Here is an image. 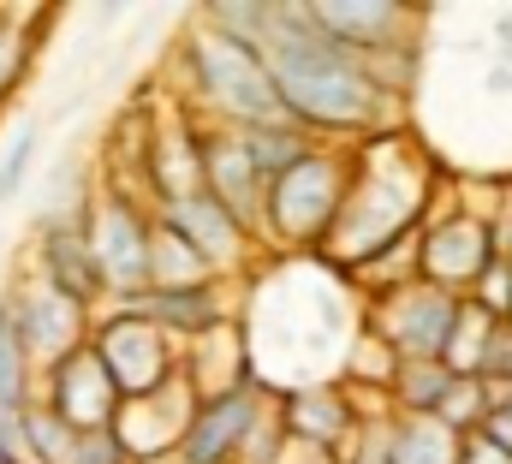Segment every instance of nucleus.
<instances>
[{
  "mask_svg": "<svg viewBox=\"0 0 512 464\" xmlns=\"http://www.w3.org/2000/svg\"><path fill=\"white\" fill-rule=\"evenodd\" d=\"M435 203V161L393 125L346 143V203L322 238V262L346 280L393 238L417 232Z\"/></svg>",
  "mask_w": 512,
  "mask_h": 464,
  "instance_id": "nucleus-2",
  "label": "nucleus"
},
{
  "mask_svg": "<svg viewBox=\"0 0 512 464\" xmlns=\"http://www.w3.org/2000/svg\"><path fill=\"white\" fill-rule=\"evenodd\" d=\"M459 464H512V453H501V447H489L477 429L471 435H459Z\"/></svg>",
  "mask_w": 512,
  "mask_h": 464,
  "instance_id": "nucleus-29",
  "label": "nucleus"
},
{
  "mask_svg": "<svg viewBox=\"0 0 512 464\" xmlns=\"http://www.w3.org/2000/svg\"><path fill=\"white\" fill-rule=\"evenodd\" d=\"M179 72H185V90L197 108H209V125H227V131H251L268 125L280 114V96L268 84V66H262V48H245L233 36H215L209 24H191L185 48H179ZM191 108V114H197Z\"/></svg>",
  "mask_w": 512,
  "mask_h": 464,
  "instance_id": "nucleus-3",
  "label": "nucleus"
},
{
  "mask_svg": "<svg viewBox=\"0 0 512 464\" xmlns=\"http://www.w3.org/2000/svg\"><path fill=\"white\" fill-rule=\"evenodd\" d=\"M72 464H131V459L114 441V429H96V435H72Z\"/></svg>",
  "mask_w": 512,
  "mask_h": 464,
  "instance_id": "nucleus-27",
  "label": "nucleus"
},
{
  "mask_svg": "<svg viewBox=\"0 0 512 464\" xmlns=\"http://www.w3.org/2000/svg\"><path fill=\"white\" fill-rule=\"evenodd\" d=\"M191 411H197L191 387L173 381V387H161V393H149V399H120V411H114L108 429H114V441L126 447V459L143 464V459H161V453L179 447Z\"/></svg>",
  "mask_w": 512,
  "mask_h": 464,
  "instance_id": "nucleus-13",
  "label": "nucleus"
},
{
  "mask_svg": "<svg viewBox=\"0 0 512 464\" xmlns=\"http://www.w3.org/2000/svg\"><path fill=\"white\" fill-rule=\"evenodd\" d=\"M495 256H501V232H495V215H483V209L453 203L447 215L417 227V280L441 286L453 298H465Z\"/></svg>",
  "mask_w": 512,
  "mask_h": 464,
  "instance_id": "nucleus-9",
  "label": "nucleus"
},
{
  "mask_svg": "<svg viewBox=\"0 0 512 464\" xmlns=\"http://www.w3.org/2000/svg\"><path fill=\"white\" fill-rule=\"evenodd\" d=\"M36 405H48L72 435H96V429L114 423L120 393H114L108 369L96 363V351H90V340H84L78 351H66V357H54V363L42 369V393H36Z\"/></svg>",
  "mask_w": 512,
  "mask_h": 464,
  "instance_id": "nucleus-11",
  "label": "nucleus"
},
{
  "mask_svg": "<svg viewBox=\"0 0 512 464\" xmlns=\"http://www.w3.org/2000/svg\"><path fill=\"white\" fill-rule=\"evenodd\" d=\"M387 464H459V435L435 417H387Z\"/></svg>",
  "mask_w": 512,
  "mask_h": 464,
  "instance_id": "nucleus-17",
  "label": "nucleus"
},
{
  "mask_svg": "<svg viewBox=\"0 0 512 464\" xmlns=\"http://www.w3.org/2000/svg\"><path fill=\"white\" fill-rule=\"evenodd\" d=\"M507 328H512V310H507Z\"/></svg>",
  "mask_w": 512,
  "mask_h": 464,
  "instance_id": "nucleus-32",
  "label": "nucleus"
},
{
  "mask_svg": "<svg viewBox=\"0 0 512 464\" xmlns=\"http://www.w3.org/2000/svg\"><path fill=\"white\" fill-rule=\"evenodd\" d=\"M90 351L108 369V381H114L120 399H149V393H161V387L179 381V346L149 316H137L126 304H114L108 316L90 322Z\"/></svg>",
  "mask_w": 512,
  "mask_h": 464,
  "instance_id": "nucleus-6",
  "label": "nucleus"
},
{
  "mask_svg": "<svg viewBox=\"0 0 512 464\" xmlns=\"http://www.w3.org/2000/svg\"><path fill=\"white\" fill-rule=\"evenodd\" d=\"M48 18H18V12H0V102L18 90V78H24V66H30V48H36V30H42Z\"/></svg>",
  "mask_w": 512,
  "mask_h": 464,
  "instance_id": "nucleus-23",
  "label": "nucleus"
},
{
  "mask_svg": "<svg viewBox=\"0 0 512 464\" xmlns=\"http://www.w3.org/2000/svg\"><path fill=\"white\" fill-rule=\"evenodd\" d=\"M364 399L346 381H304V387H274V429L286 447H310L322 464H340L352 435L364 429Z\"/></svg>",
  "mask_w": 512,
  "mask_h": 464,
  "instance_id": "nucleus-8",
  "label": "nucleus"
},
{
  "mask_svg": "<svg viewBox=\"0 0 512 464\" xmlns=\"http://www.w3.org/2000/svg\"><path fill=\"white\" fill-rule=\"evenodd\" d=\"M453 381L459 375H447V363H399V375L387 387V405H393V417H435Z\"/></svg>",
  "mask_w": 512,
  "mask_h": 464,
  "instance_id": "nucleus-20",
  "label": "nucleus"
},
{
  "mask_svg": "<svg viewBox=\"0 0 512 464\" xmlns=\"http://www.w3.org/2000/svg\"><path fill=\"white\" fill-rule=\"evenodd\" d=\"M495 316H483L471 298H459V316H453V334H447V351H441V363H447V375H459V381H477L483 375V351L495 340Z\"/></svg>",
  "mask_w": 512,
  "mask_h": 464,
  "instance_id": "nucleus-21",
  "label": "nucleus"
},
{
  "mask_svg": "<svg viewBox=\"0 0 512 464\" xmlns=\"http://www.w3.org/2000/svg\"><path fill=\"white\" fill-rule=\"evenodd\" d=\"M36 280L54 286L60 298H72L78 310H102V280H96V262H90V244L78 232V209L66 221H48L42 244H36Z\"/></svg>",
  "mask_w": 512,
  "mask_h": 464,
  "instance_id": "nucleus-15",
  "label": "nucleus"
},
{
  "mask_svg": "<svg viewBox=\"0 0 512 464\" xmlns=\"http://www.w3.org/2000/svg\"><path fill=\"white\" fill-rule=\"evenodd\" d=\"M495 36L507 42V60H512V12H501V18H495Z\"/></svg>",
  "mask_w": 512,
  "mask_h": 464,
  "instance_id": "nucleus-30",
  "label": "nucleus"
},
{
  "mask_svg": "<svg viewBox=\"0 0 512 464\" xmlns=\"http://www.w3.org/2000/svg\"><path fill=\"white\" fill-rule=\"evenodd\" d=\"M477 435H483L489 447L512 453V387H489V405H483V423H477Z\"/></svg>",
  "mask_w": 512,
  "mask_h": 464,
  "instance_id": "nucleus-25",
  "label": "nucleus"
},
{
  "mask_svg": "<svg viewBox=\"0 0 512 464\" xmlns=\"http://www.w3.org/2000/svg\"><path fill=\"white\" fill-rule=\"evenodd\" d=\"M30 161H36V131H18V143H12V149H6V161H0V203H12V191L24 185Z\"/></svg>",
  "mask_w": 512,
  "mask_h": 464,
  "instance_id": "nucleus-26",
  "label": "nucleus"
},
{
  "mask_svg": "<svg viewBox=\"0 0 512 464\" xmlns=\"http://www.w3.org/2000/svg\"><path fill=\"white\" fill-rule=\"evenodd\" d=\"M18 441H24V453L36 464H72V429L48 405H36V399L18 411Z\"/></svg>",
  "mask_w": 512,
  "mask_h": 464,
  "instance_id": "nucleus-22",
  "label": "nucleus"
},
{
  "mask_svg": "<svg viewBox=\"0 0 512 464\" xmlns=\"http://www.w3.org/2000/svg\"><path fill=\"white\" fill-rule=\"evenodd\" d=\"M149 221L161 232H173L215 280L221 274H239V268H251V262H262V244H256L251 232L239 227L209 191H191V197H173V203H155L149 209Z\"/></svg>",
  "mask_w": 512,
  "mask_h": 464,
  "instance_id": "nucleus-10",
  "label": "nucleus"
},
{
  "mask_svg": "<svg viewBox=\"0 0 512 464\" xmlns=\"http://www.w3.org/2000/svg\"><path fill=\"white\" fill-rule=\"evenodd\" d=\"M483 387H512V328L501 322L495 328V340H489V351H483V375H477Z\"/></svg>",
  "mask_w": 512,
  "mask_h": 464,
  "instance_id": "nucleus-28",
  "label": "nucleus"
},
{
  "mask_svg": "<svg viewBox=\"0 0 512 464\" xmlns=\"http://www.w3.org/2000/svg\"><path fill=\"white\" fill-rule=\"evenodd\" d=\"M6 310H12V328H18V340L30 351V363H54V357H66V351H78L90 340V310H78L72 298H60L54 286H42L36 274L30 280H18L12 292H6Z\"/></svg>",
  "mask_w": 512,
  "mask_h": 464,
  "instance_id": "nucleus-12",
  "label": "nucleus"
},
{
  "mask_svg": "<svg viewBox=\"0 0 512 464\" xmlns=\"http://www.w3.org/2000/svg\"><path fill=\"white\" fill-rule=\"evenodd\" d=\"M239 149H245V161L256 167V179L268 185V179H280L292 161H304V155L316 149V137H310V131H298L292 119H268V125L239 131Z\"/></svg>",
  "mask_w": 512,
  "mask_h": 464,
  "instance_id": "nucleus-18",
  "label": "nucleus"
},
{
  "mask_svg": "<svg viewBox=\"0 0 512 464\" xmlns=\"http://www.w3.org/2000/svg\"><path fill=\"white\" fill-rule=\"evenodd\" d=\"M507 209H512V185H507Z\"/></svg>",
  "mask_w": 512,
  "mask_h": 464,
  "instance_id": "nucleus-31",
  "label": "nucleus"
},
{
  "mask_svg": "<svg viewBox=\"0 0 512 464\" xmlns=\"http://www.w3.org/2000/svg\"><path fill=\"white\" fill-rule=\"evenodd\" d=\"M137 316H149L173 346L185 351L191 340H203V334H215L221 322H233L227 316V292H221V280H203V286H173V292H143L137 304H126Z\"/></svg>",
  "mask_w": 512,
  "mask_h": 464,
  "instance_id": "nucleus-16",
  "label": "nucleus"
},
{
  "mask_svg": "<svg viewBox=\"0 0 512 464\" xmlns=\"http://www.w3.org/2000/svg\"><path fill=\"white\" fill-rule=\"evenodd\" d=\"M340 203H346V143H316L304 161H292L280 179L262 185L256 238H268L274 250H310L316 256Z\"/></svg>",
  "mask_w": 512,
  "mask_h": 464,
  "instance_id": "nucleus-4",
  "label": "nucleus"
},
{
  "mask_svg": "<svg viewBox=\"0 0 512 464\" xmlns=\"http://www.w3.org/2000/svg\"><path fill=\"white\" fill-rule=\"evenodd\" d=\"M453 316H459V298L441 286H423V280L393 286L382 298H364V334L382 340L399 363H441Z\"/></svg>",
  "mask_w": 512,
  "mask_h": 464,
  "instance_id": "nucleus-7",
  "label": "nucleus"
},
{
  "mask_svg": "<svg viewBox=\"0 0 512 464\" xmlns=\"http://www.w3.org/2000/svg\"><path fill=\"white\" fill-rule=\"evenodd\" d=\"M483 316H495V322H507V310H512V262L507 256H495L483 274H477V286L465 292Z\"/></svg>",
  "mask_w": 512,
  "mask_h": 464,
  "instance_id": "nucleus-24",
  "label": "nucleus"
},
{
  "mask_svg": "<svg viewBox=\"0 0 512 464\" xmlns=\"http://www.w3.org/2000/svg\"><path fill=\"white\" fill-rule=\"evenodd\" d=\"M268 84L280 96V114L316 143H358L370 131H393L399 114L376 90L370 66L346 48H334L304 0L268 6V42H262Z\"/></svg>",
  "mask_w": 512,
  "mask_h": 464,
  "instance_id": "nucleus-1",
  "label": "nucleus"
},
{
  "mask_svg": "<svg viewBox=\"0 0 512 464\" xmlns=\"http://www.w3.org/2000/svg\"><path fill=\"white\" fill-rule=\"evenodd\" d=\"M179 381L191 387V399H221V393H239L251 387L256 369H251V346H245V328L239 322H221L215 334L191 340L179 351Z\"/></svg>",
  "mask_w": 512,
  "mask_h": 464,
  "instance_id": "nucleus-14",
  "label": "nucleus"
},
{
  "mask_svg": "<svg viewBox=\"0 0 512 464\" xmlns=\"http://www.w3.org/2000/svg\"><path fill=\"white\" fill-rule=\"evenodd\" d=\"M30 399H36V363H30V351H24L18 328H12V310L0 298V417L18 423V411Z\"/></svg>",
  "mask_w": 512,
  "mask_h": 464,
  "instance_id": "nucleus-19",
  "label": "nucleus"
},
{
  "mask_svg": "<svg viewBox=\"0 0 512 464\" xmlns=\"http://www.w3.org/2000/svg\"><path fill=\"white\" fill-rule=\"evenodd\" d=\"M78 232L90 244L102 298L114 304H137L149 292V209L137 203L126 185H102L84 209H78Z\"/></svg>",
  "mask_w": 512,
  "mask_h": 464,
  "instance_id": "nucleus-5",
  "label": "nucleus"
}]
</instances>
